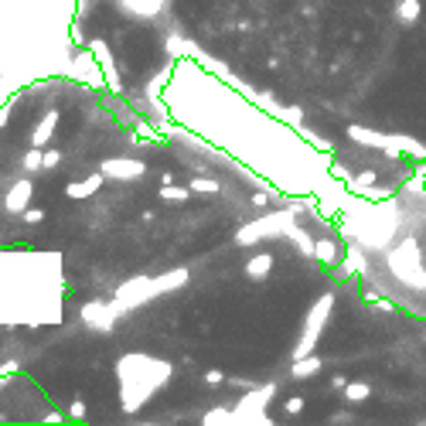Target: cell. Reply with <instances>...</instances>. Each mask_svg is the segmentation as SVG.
<instances>
[{
	"instance_id": "1",
	"label": "cell",
	"mask_w": 426,
	"mask_h": 426,
	"mask_svg": "<svg viewBox=\"0 0 426 426\" xmlns=\"http://www.w3.org/2000/svg\"><path fill=\"white\" fill-rule=\"evenodd\" d=\"M120 311H123V304H120V300H116V304L92 300V304H85V307H82V321L89 324V328H96V331H109Z\"/></svg>"
},
{
	"instance_id": "2",
	"label": "cell",
	"mask_w": 426,
	"mask_h": 426,
	"mask_svg": "<svg viewBox=\"0 0 426 426\" xmlns=\"http://www.w3.org/2000/svg\"><path fill=\"white\" fill-rule=\"evenodd\" d=\"M99 170H102L109 181H137V177L147 174L144 161H133V157H109V161L99 164Z\"/></svg>"
},
{
	"instance_id": "3",
	"label": "cell",
	"mask_w": 426,
	"mask_h": 426,
	"mask_svg": "<svg viewBox=\"0 0 426 426\" xmlns=\"http://www.w3.org/2000/svg\"><path fill=\"white\" fill-rule=\"evenodd\" d=\"M31 198H34L31 181H14V184H10V191L3 194V208H7L10 215H17V212H24V208L31 205Z\"/></svg>"
},
{
	"instance_id": "4",
	"label": "cell",
	"mask_w": 426,
	"mask_h": 426,
	"mask_svg": "<svg viewBox=\"0 0 426 426\" xmlns=\"http://www.w3.org/2000/svg\"><path fill=\"white\" fill-rule=\"evenodd\" d=\"M102 181H106V174H102V170H99V174H89V177H82V181H72V184L65 188V194H69L72 201H82V198L96 194V191L102 188Z\"/></svg>"
},
{
	"instance_id": "5",
	"label": "cell",
	"mask_w": 426,
	"mask_h": 426,
	"mask_svg": "<svg viewBox=\"0 0 426 426\" xmlns=\"http://www.w3.org/2000/svg\"><path fill=\"white\" fill-rule=\"evenodd\" d=\"M55 126H58V113H55V109H48V113L41 116V123L34 126V133H31V147H45V144L52 140Z\"/></svg>"
},
{
	"instance_id": "6",
	"label": "cell",
	"mask_w": 426,
	"mask_h": 426,
	"mask_svg": "<svg viewBox=\"0 0 426 426\" xmlns=\"http://www.w3.org/2000/svg\"><path fill=\"white\" fill-rule=\"evenodd\" d=\"M269 269H273V256L269 253H259L246 262V276H249V280H262Z\"/></svg>"
},
{
	"instance_id": "7",
	"label": "cell",
	"mask_w": 426,
	"mask_h": 426,
	"mask_svg": "<svg viewBox=\"0 0 426 426\" xmlns=\"http://www.w3.org/2000/svg\"><path fill=\"white\" fill-rule=\"evenodd\" d=\"M191 194H194L191 188H174V184H161V201H174V205H177V201H188Z\"/></svg>"
},
{
	"instance_id": "8",
	"label": "cell",
	"mask_w": 426,
	"mask_h": 426,
	"mask_svg": "<svg viewBox=\"0 0 426 426\" xmlns=\"http://www.w3.org/2000/svg\"><path fill=\"white\" fill-rule=\"evenodd\" d=\"M188 188H191V191H218V181H212V177H194V181H188Z\"/></svg>"
},
{
	"instance_id": "9",
	"label": "cell",
	"mask_w": 426,
	"mask_h": 426,
	"mask_svg": "<svg viewBox=\"0 0 426 426\" xmlns=\"http://www.w3.org/2000/svg\"><path fill=\"white\" fill-rule=\"evenodd\" d=\"M62 164V150H45V170H55Z\"/></svg>"
},
{
	"instance_id": "10",
	"label": "cell",
	"mask_w": 426,
	"mask_h": 426,
	"mask_svg": "<svg viewBox=\"0 0 426 426\" xmlns=\"http://www.w3.org/2000/svg\"><path fill=\"white\" fill-rule=\"evenodd\" d=\"M205 382H208V385H222V382H225V372H218V368H208V372H205Z\"/></svg>"
},
{
	"instance_id": "11",
	"label": "cell",
	"mask_w": 426,
	"mask_h": 426,
	"mask_svg": "<svg viewBox=\"0 0 426 426\" xmlns=\"http://www.w3.org/2000/svg\"><path fill=\"white\" fill-rule=\"evenodd\" d=\"M24 222H27V225H41V222H45V212H38V208H34V212H24Z\"/></svg>"
},
{
	"instance_id": "12",
	"label": "cell",
	"mask_w": 426,
	"mask_h": 426,
	"mask_svg": "<svg viewBox=\"0 0 426 426\" xmlns=\"http://www.w3.org/2000/svg\"><path fill=\"white\" fill-rule=\"evenodd\" d=\"M69 413H72V420H82V416H85V403H79V399H76V403L69 406Z\"/></svg>"
},
{
	"instance_id": "13",
	"label": "cell",
	"mask_w": 426,
	"mask_h": 426,
	"mask_svg": "<svg viewBox=\"0 0 426 426\" xmlns=\"http://www.w3.org/2000/svg\"><path fill=\"white\" fill-rule=\"evenodd\" d=\"M10 372H17V361H3L0 365V375H10Z\"/></svg>"
}]
</instances>
